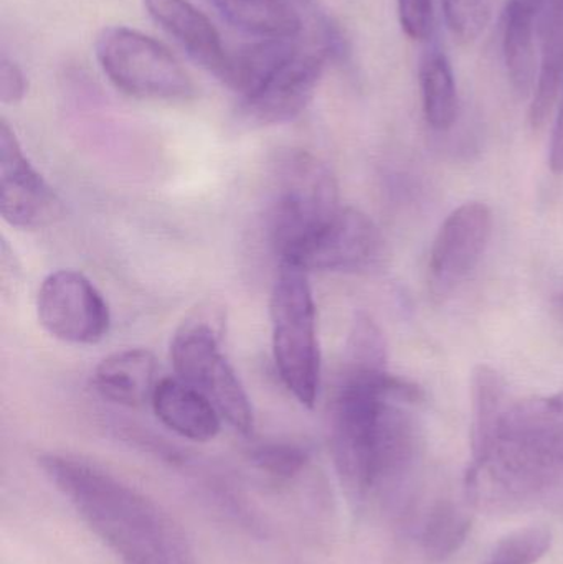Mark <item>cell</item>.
<instances>
[{"label":"cell","mask_w":563,"mask_h":564,"mask_svg":"<svg viewBox=\"0 0 563 564\" xmlns=\"http://www.w3.org/2000/svg\"><path fill=\"white\" fill-rule=\"evenodd\" d=\"M422 400L416 384L386 370L347 367L331 410V451L354 502L409 473L419 446L409 408Z\"/></svg>","instance_id":"cell-1"},{"label":"cell","mask_w":563,"mask_h":564,"mask_svg":"<svg viewBox=\"0 0 563 564\" xmlns=\"http://www.w3.org/2000/svg\"><path fill=\"white\" fill-rule=\"evenodd\" d=\"M50 482L122 564H195L181 527L108 470L66 454L40 457Z\"/></svg>","instance_id":"cell-2"},{"label":"cell","mask_w":563,"mask_h":564,"mask_svg":"<svg viewBox=\"0 0 563 564\" xmlns=\"http://www.w3.org/2000/svg\"><path fill=\"white\" fill-rule=\"evenodd\" d=\"M473 463L512 492L534 489L545 470L563 466V393L506 408L495 441Z\"/></svg>","instance_id":"cell-3"},{"label":"cell","mask_w":563,"mask_h":564,"mask_svg":"<svg viewBox=\"0 0 563 564\" xmlns=\"http://www.w3.org/2000/svg\"><path fill=\"white\" fill-rule=\"evenodd\" d=\"M339 210V187L331 169L311 152H284L274 172L268 218L281 263H290Z\"/></svg>","instance_id":"cell-4"},{"label":"cell","mask_w":563,"mask_h":564,"mask_svg":"<svg viewBox=\"0 0 563 564\" xmlns=\"http://www.w3.org/2000/svg\"><path fill=\"white\" fill-rule=\"evenodd\" d=\"M271 340L278 373L303 406L313 408L321 387L316 304L306 271L281 264L270 304Z\"/></svg>","instance_id":"cell-5"},{"label":"cell","mask_w":563,"mask_h":564,"mask_svg":"<svg viewBox=\"0 0 563 564\" xmlns=\"http://www.w3.org/2000/svg\"><path fill=\"white\" fill-rule=\"evenodd\" d=\"M95 55L119 91L144 101H187L195 85L171 50L129 26H106L96 36Z\"/></svg>","instance_id":"cell-6"},{"label":"cell","mask_w":563,"mask_h":564,"mask_svg":"<svg viewBox=\"0 0 563 564\" xmlns=\"http://www.w3.org/2000/svg\"><path fill=\"white\" fill-rule=\"evenodd\" d=\"M221 324L217 315L197 314L182 324L171 344V358L178 380L201 391L238 433L255 427L250 398L237 371L220 348Z\"/></svg>","instance_id":"cell-7"},{"label":"cell","mask_w":563,"mask_h":564,"mask_svg":"<svg viewBox=\"0 0 563 564\" xmlns=\"http://www.w3.org/2000/svg\"><path fill=\"white\" fill-rule=\"evenodd\" d=\"M36 315L52 337L66 344L93 345L111 325L108 302L85 274L59 270L48 274L36 294Z\"/></svg>","instance_id":"cell-8"},{"label":"cell","mask_w":563,"mask_h":564,"mask_svg":"<svg viewBox=\"0 0 563 564\" xmlns=\"http://www.w3.org/2000/svg\"><path fill=\"white\" fill-rule=\"evenodd\" d=\"M333 50L297 48L263 85L240 99L238 119L248 128L286 124L303 115L313 101Z\"/></svg>","instance_id":"cell-9"},{"label":"cell","mask_w":563,"mask_h":564,"mask_svg":"<svg viewBox=\"0 0 563 564\" xmlns=\"http://www.w3.org/2000/svg\"><path fill=\"white\" fill-rule=\"evenodd\" d=\"M492 214L481 202H468L450 214L440 228L429 263V288L443 301L468 280L488 248Z\"/></svg>","instance_id":"cell-10"},{"label":"cell","mask_w":563,"mask_h":564,"mask_svg":"<svg viewBox=\"0 0 563 564\" xmlns=\"http://www.w3.org/2000/svg\"><path fill=\"white\" fill-rule=\"evenodd\" d=\"M62 202L52 185L33 167L15 132L0 122V214L22 230H39L62 215Z\"/></svg>","instance_id":"cell-11"},{"label":"cell","mask_w":563,"mask_h":564,"mask_svg":"<svg viewBox=\"0 0 563 564\" xmlns=\"http://www.w3.org/2000/svg\"><path fill=\"white\" fill-rule=\"evenodd\" d=\"M372 218L357 208H340L290 261L291 267L306 271L366 270L382 258L386 248Z\"/></svg>","instance_id":"cell-12"},{"label":"cell","mask_w":563,"mask_h":564,"mask_svg":"<svg viewBox=\"0 0 563 564\" xmlns=\"http://www.w3.org/2000/svg\"><path fill=\"white\" fill-rule=\"evenodd\" d=\"M149 17L202 68L221 79L230 53L205 13L188 0H142Z\"/></svg>","instance_id":"cell-13"},{"label":"cell","mask_w":563,"mask_h":564,"mask_svg":"<svg viewBox=\"0 0 563 564\" xmlns=\"http://www.w3.org/2000/svg\"><path fill=\"white\" fill-rule=\"evenodd\" d=\"M151 403L158 420L184 440L208 443L220 433L221 416L217 408L178 378L159 381Z\"/></svg>","instance_id":"cell-14"},{"label":"cell","mask_w":563,"mask_h":564,"mask_svg":"<svg viewBox=\"0 0 563 564\" xmlns=\"http://www.w3.org/2000/svg\"><path fill=\"white\" fill-rule=\"evenodd\" d=\"M158 361L144 348H126L96 367L93 384L105 400L122 406H141L158 387Z\"/></svg>","instance_id":"cell-15"},{"label":"cell","mask_w":563,"mask_h":564,"mask_svg":"<svg viewBox=\"0 0 563 564\" xmlns=\"http://www.w3.org/2000/svg\"><path fill=\"white\" fill-rule=\"evenodd\" d=\"M539 33L541 65L529 108V122L534 131L548 124L563 93V0H545Z\"/></svg>","instance_id":"cell-16"},{"label":"cell","mask_w":563,"mask_h":564,"mask_svg":"<svg viewBox=\"0 0 563 564\" xmlns=\"http://www.w3.org/2000/svg\"><path fill=\"white\" fill-rule=\"evenodd\" d=\"M235 29L258 40H296L303 20L290 0H210Z\"/></svg>","instance_id":"cell-17"},{"label":"cell","mask_w":563,"mask_h":564,"mask_svg":"<svg viewBox=\"0 0 563 564\" xmlns=\"http://www.w3.org/2000/svg\"><path fill=\"white\" fill-rule=\"evenodd\" d=\"M538 15L508 2L502 26V53L506 72L512 89L519 98L534 93L538 82V55H535V25Z\"/></svg>","instance_id":"cell-18"},{"label":"cell","mask_w":563,"mask_h":564,"mask_svg":"<svg viewBox=\"0 0 563 564\" xmlns=\"http://www.w3.org/2000/svg\"><path fill=\"white\" fill-rule=\"evenodd\" d=\"M296 40H257L230 53L220 82L240 99L257 91L291 55L297 52Z\"/></svg>","instance_id":"cell-19"},{"label":"cell","mask_w":563,"mask_h":564,"mask_svg":"<svg viewBox=\"0 0 563 564\" xmlns=\"http://www.w3.org/2000/svg\"><path fill=\"white\" fill-rule=\"evenodd\" d=\"M473 503L466 500L443 499L426 513L420 542L433 562H445L466 542L472 530Z\"/></svg>","instance_id":"cell-20"},{"label":"cell","mask_w":563,"mask_h":564,"mask_svg":"<svg viewBox=\"0 0 563 564\" xmlns=\"http://www.w3.org/2000/svg\"><path fill=\"white\" fill-rule=\"evenodd\" d=\"M423 115L436 131L452 128L458 115V93L448 58L439 50L426 53L420 65Z\"/></svg>","instance_id":"cell-21"},{"label":"cell","mask_w":563,"mask_h":564,"mask_svg":"<svg viewBox=\"0 0 563 564\" xmlns=\"http://www.w3.org/2000/svg\"><path fill=\"white\" fill-rule=\"evenodd\" d=\"M473 451L481 456L491 446L506 411L505 383L488 365H478L472 377Z\"/></svg>","instance_id":"cell-22"},{"label":"cell","mask_w":563,"mask_h":564,"mask_svg":"<svg viewBox=\"0 0 563 564\" xmlns=\"http://www.w3.org/2000/svg\"><path fill=\"white\" fill-rule=\"evenodd\" d=\"M442 3L453 39L463 45L479 39L495 9V0H442Z\"/></svg>","instance_id":"cell-23"},{"label":"cell","mask_w":563,"mask_h":564,"mask_svg":"<svg viewBox=\"0 0 563 564\" xmlns=\"http://www.w3.org/2000/svg\"><path fill=\"white\" fill-rule=\"evenodd\" d=\"M552 545L551 530L545 527H528L516 530L496 546L492 562L502 564H535L548 555Z\"/></svg>","instance_id":"cell-24"},{"label":"cell","mask_w":563,"mask_h":564,"mask_svg":"<svg viewBox=\"0 0 563 564\" xmlns=\"http://www.w3.org/2000/svg\"><path fill=\"white\" fill-rule=\"evenodd\" d=\"M350 368H366V370H386V340L373 321L367 315L357 317L350 332L349 348Z\"/></svg>","instance_id":"cell-25"},{"label":"cell","mask_w":563,"mask_h":564,"mask_svg":"<svg viewBox=\"0 0 563 564\" xmlns=\"http://www.w3.org/2000/svg\"><path fill=\"white\" fill-rule=\"evenodd\" d=\"M251 460L258 469L280 479H291L303 473L310 463V453L300 444L267 443L251 453Z\"/></svg>","instance_id":"cell-26"},{"label":"cell","mask_w":563,"mask_h":564,"mask_svg":"<svg viewBox=\"0 0 563 564\" xmlns=\"http://www.w3.org/2000/svg\"><path fill=\"white\" fill-rule=\"evenodd\" d=\"M399 19L407 36L423 42L432 35L433 0H399Z\"/></svg>","instance_id":"cell-27"},{"label":"cell","mask_w":563,"mask_h":564,"mask_svg":"<svg viewBox=\"0 0 563 564\" xmlns=\"http://www.w3.org/2000/svg\"><path fill=\"white\" fill-rule=\"evenodd\" d=\"M26 95V78L22 68L2 55L0 59V101L3 105H19Z\"/></svg>","instance_id":"cell-28"},{"label":"cell","mask_w":563,"mask_h":564,"mask_svg":"<svg viewBox=\"0 0 563 564\" xmlns=\"http://www.w3.org/2000/svg\"><path fill=\"white\" fill-rule=\"evenodd\" d=\"M549 165L555 175L563 174V93L557 106V118H555L554 132H552L551 155Z\"/></svg>","instance_id":"cell-29"},{"label":"cell","mask_w":563,"mask_h":564,"mask_svg":"<svg viewBox=\"0 0 563 564\" xmlns=\"http://www.w3.org/2000/svg\"><path fill=\"white\" fill-rule=\"evenodd\" d=\"M509 2L516 3V6L521 7V9L528 10V12L539 17L541 15L545 0H509Z\"/></svg>","instance_id":"cell-30"},{"label":"cell","mask_w":563,"mask_h":564,"mask_svg":"<svg viewBox=\"0 0 563 564\" xmlns=\"http://www.w3.org/2000/svg\"><path fill=\"white\" fill-rule=\"evenodd\" d=\"M489 564H502V563H498V562H491V563H489Z\"/></svg>","instance_id":"cell-31"}]
</instances>
